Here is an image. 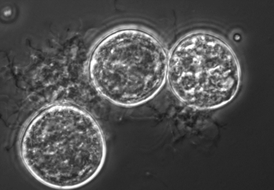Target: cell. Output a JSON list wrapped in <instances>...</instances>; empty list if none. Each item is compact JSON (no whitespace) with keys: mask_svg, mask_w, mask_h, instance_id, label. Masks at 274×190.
I'll list each match as a JSON object with an SVG mask.
<instances>
[{"mask_svg":"<svg viewBox=\"0 0 274 190\" xmlns=\"http://www.w3.org/2000/svg\"><path fill=\"white\" fill-rule=\"evenodd\" d=\"M238 76L228 47L213 37L198 36L179 46L169 62L167 79L183 102L199 109L223 103L232 95Z\"/></svg>","mask_w":274,"mask_h":190,"instance_id":"6da1fadb","label":"cell"},{"mask_svg":"<svg viewBox=\"0 0 274 190\" xmlns=\"http://www.w3.org/2000/svg\"><path fill=\"white\" fill-rule=\"evenodd\" d=\"M95 74L97 85L106 97L123 105L152 97L162 84V58L148 34L127 30L114 35L104 48Z\"/></svg>","mask_w":274,"mask_h":190,"instance_id":"7a4b0ae2","label":"cell"},{"mask_svg":"<svg viewBox=\"0 0 274 190\" xmlns=\"http://www.w3.org/2000/svg\"><path fill=\"white\" fill-rule=\"evenodd\" d=\"M46 134H37L34 148L28 152H39L48 178L56 184L80 187L96 176L105 155L101 132L89 116L77 109L64 119L56 120Z\"/></svg>","mask_w":274,"mask_h":190,"instance_id":"3957f363","label":"cell"}]
</instances>
